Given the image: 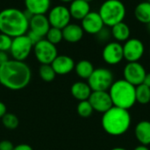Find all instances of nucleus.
<instances>
[{"instance_id":"obj_34","label":"nucleus","mask_w":150,"mask_h":150,"mask_svg":"<svg viewBox=\"0 0 150 150\" xmlns=\"http://www.w3.org/2000/svg\"><path fill=\"white\" fill-rule=\"evenodd\" d=\"M13 150H33V149L28 144L21 143V144H18L17 146H14Z\"/></svg>"},{"instance_id":"obj_42","label":"nucleus","mask_w":150,"mask_h":150,"mask_svg":"<svg viewBox=\"0 0 150 150\" xmlns=\"http://www.w3.org/2000/svg\"><path fill=\"white\" fill-rule=\"evenodd\" d=\"M148 26H149V32H150V24H149V25H148Z\"/></svg>"},{"instance_id":"obj_27","label":"nucleus","mask_w":150,"mask_h":150,"mask_svg":"<svg viewBox=\"0 0 150 150\" xmlns=\"http://www.w3.org/2000/svg\"><path fill=\"white\" fill-rule=\"evenodd\" d=\"M1 120L4 127L8 130H15L19 124L18 117L11 112H6Z\"/></svg>"},{"instance_id":"obj_40","label":"nucleus","mask_w":150,"mask_h":150,"mask_svg":"<svg viewBox=\"0 0 150 150\" xmlns=\"http://www.w3.org/2000/svg\"><path fill=\"white\" fill-rule=\"evenodd\" d=\"M61 2H62V3H71L72 1H74V0H60Z\"/></svg>"},{"instance_id":"obj_8","label":"nucleus","mask_w":150,"mask_h":150,"mask_svg":"<svg viewBox=\"0 0 150 150\" xmlns=\"http://www.w3.org/2000/svg\"><path fill=\"white\" fill-rule=\"evenodd\" d=\"M33 53L40 64H51L58 55L56 46L46 39H42L33 46Z\"/></svg>"},{"instance_id":"obj_30","label":"nucleus","mask_w":150,"mask_h":150,"mask_svg":"<svg viewBox=\"0 0 150 150\" xmlns=\"http://www.w3.org/2000/svg\"><path fill=\"white\" fill-rule=\"evenodd\" d=\"M11 42H12L11 37L0 33V51L6 52V53L10 51Z\"/></svg>"},{"instance_id":"obj_11","label":"nucleus","mask_w":150,"mask_h":150,"mask_svg":"<svg viewBox=\"0 0 150 150\" xmlns=\"http://www.w3.org/2000/svg\"><path fill=\"white\" fill-rule=\"evenodd\" d=\"M146 74L145 68L139 62H127L123 70L124 79L135 87L143 83Z\"/></svg>"},{"instance_id":"obj_31","label":"nucleus","mask_w":150,"mask_h":150,"mask_svg":"<svg viewBox=\"0 0 150 150\" xmlns=\"http://www.w3.org/2000/svg\"><path fill=\"white\" fill-rule=\"evenodd\" d=\"M96 35L98 36V38L99 40L105 41V40H108L110 39V37L112 36V33H111V31L108 30V29H106L105 26V27H104L98 34H96Z\"/></svg>"},{"instance_id":"obj_44","label":"nucleus","mask_w":150,"mask_h":150,"mask_svg":"<svg viewBox=\"0 0 150 150\" xmlns=\"http://www.w3.org/2000/svg\"><path fill=\"white\" fill-rule=\"evenodd\" d=\"M149 55H150V48H149Z\"/></svg>"},{"instance_id":"obj_7","label":"nucleus","mask_w":150,"mask_h":150,"mask_svg":"<svg viewBox=\"0 0 150 150\" xmlns=\"http://www.w3.org/2000/svg\"><path fill=\"white\" fill-rule=\"evenodd\" d=\"M33 49V44L25 33L24 35L12 38V42L9 52L12 59L24 62L30 55Z\"/></svg>"},{"instance_id":"obj_38","label":"nucleus","mask_w":150,"mask_h":150,"mask_svg":"<svg viewBox=\"0 0 150 150\" xmlns=\"http://www.w3.org/2000/svg\"><path fill=\"white\" fill-rule=\"evenodd\" d=\"M134 150H149V149L148 148V146H144V145H140L136 148H134Z\"/></svg>"},{"instance_id":"obj_2","label":"nucleus","mask_w":150,"mask_h":150,"mask_svg":"<svg viewBox=\"0 0 150 150\" xmlns=\"http://www.w3.org/2000/svg\"><path fill=\"white\" fill-rule=\"evenodd\" d=\"M29 19L25 12L16 8H6L0 11V33L11 38L28 32Z\"/></svg>"},{"instance_id":"obj_24","label":"nucleus","mask_w":150,"mask_h":150,"mask_svg":"<svg viewBox=\"0 0 150 150\" xmlns=\"http://www.w3.org/2000/svg\"><path fill=\"white\" fill-rule=\"evenodd\" d=\"M94 66L93 64L88 61V60H81L75 65L74 70L76 71V74L82 79H88L92 72L94 71Z\"/></svg>"},{"instance_id":"obj_32","label":"nucleus","mask_w":150,"mask_h":150,"mask_svg":"<svg viewBox=\"0 0 150 150\" xmlns=\"http://www.w3.org/2000/svg\"><path fill=\"white\" fill-rule=\"evenodd\" d=\"M26 34H27L28 38L30 39V40L32 41V43L33 44V46H34L36 43H38L40 40H41L43 39L42 37H40V35H38L37 33H33V32H32V31H30V30L26 33Z\"/></svg>"},{"instance_id":"obj_13","label":"nucleus","mask_w":150,"mask_h":150,"mask_svg":"<svg viewBox=\"0 0 150 150\" xmlns=\"http://www.w3.org/2000/svg\"><path fill=\"white\" fill-rule=\"evenodd\" d=\"M88 101L94 111L101 113H105L113 106L108 91H92Z\"/></svg>"},{"instance_id":"obj_22","label":"nucleus","mask_w":150,"mask_h":150,"mask_svg":"<svg viewBox=\"0 0 150 150\" xmlns=\"http://www.w3.org/2000/svg\"><path fill=\"white\" fill-rule=\"evenodd\" d=\"M111 33L118 42H125L130 39L131 30L128 25L122 21L111 27Z\"/></svg>"},{"instance_id":"obj_28","label":"nucleus","mask_w":150,"mask_h":150,"mask_svg":"<svg viewBox=\"0 0 150 150\" xmlns=\"http://www.w3.org/2000/svg\"><path fill=\"white\" fill-rule=\"evenodd\" d=\"M45 37H46V40H47L49 42L56 46L63 40L62 30L59 28H55V27H50Z\"/></svg>"},{"instance_id":"obj_18","label":"nucleus","mask_w":150,"mask_h":150,"mask_svg":"<svg viewBox=\"0 0 150 150\" xmlns=\"http://www.w3.org/2000/svg\"><path fill=\"white\" fill-rule=\"evenodd\" d=\"M84 34V31L82 26L77 24L69 23L62 29L63 40L69 43H76L80 41Z\"/></svg>"},{"instance_id":"obj_36","label":"nucleus","mask_w":150,"mask_h":150,"mask_svg":"<svg viewBox=\"0 0 150 150\" xmlns=\"http://www.w3.org/2000/svg\"><path fill=\"white\" fill-rule=\"evenodd\" d=\"M7 112V107L5 104L2 101H0V119L3 118V116Z\"/></svg>"},{"instance_id":"obj_37","label":"nucleus","mask_w":150,"mask_h":150,"mask_svg":"<svg viewBox=\"0 0 150 150\" xmlns=\"http://www.w3.org/2000/svg\"><path fill=\"white\" fill-rule=\"evenodd\" d=\"M143 83L150 88V72L149 73H147V74H146V76H145V78H144Z\"/></svg>"},{"instance_id":"obj_29","label":"nucleus","mask_w":150,"mask_h":150,"mask_svg":"<svg viewBox=\"0 0 150 150\" xmlns=\"http://www.w3.org/2000/svg\"><path fill=\"white\" fill-rule=\"evenodd\" d=\"M76 112L78 115L82 118H89L92 115L94 110L88 100L79 101L76 106Z\"/></svg>"},{"instance_id":"obj_26","label":"nucleus","mask_w":150,"mask_h":150,"mask_svg":"<svg viewBox=\"0 0 150 150\" xmlns=\"http://www.w3.org/2000/svg\"><path fill=\"white\" fill-rule=\"evenodd\" d=\"M39 76L44 82L50 83L54 80L56 74L51 64H40L39 69Z\"/></svg>"},{"instance_id":"obj_5","label":"nucleus","mask_w":150,"mask_h":150,"mask_svg":"<svg viewBox=\"0 0 150 150\" xmlns=\"http://www.w3.org/2000/svg\"><path fill=\"white\" fill-rule=\"evenodd\" d=\"M98 13L105 25L112 27L124 20L127 9L124 3L120 0H105L101 4Z\"/></svg>"},{"instance_id":"obj_6","label":"nucleus","mask_w":150,"mask_h":150,"mask_svg":"<svg viewBox=\"0 0 150 150\" xmlns=\"http://www.w3.org/2000/svg\"><path fill=\"white\" fill-rule=\"evenodd\" d=\"M113 74L106 68L95 69L87 79L92 91H108L113 83Z\"/></svg>"},{"instance_id":"obj_41","label":"nucleus","mask_w":150,"mask_h":150,"mask_svg":"<svg viewBox=\"0 0 150 150\" xmlns=\"http://www.w3.org/2000/svg\"><path fill=\"white\" fill-rule=\"evenodd\" d=\"M83 1H85V2H87V3H91V2L93 1V0H83Z\"/></svg>"},{"instance_id":"obj_16","label":"nucleus","mask_w":150,"mask_h":150,"mask_svg":"<svg viewBox=\"0 0 150 150\" xmlns=\"http://www.w3.org/2000/svg\"><path fill=\"white\" fill-rule=\"evenodd\" d=\"M48 18L46 15H33L29 19V30L40 37H45L50 28Z\"/></svg>"},{"instance_id":"obj_25","label":"nucleus","mask_w":150,"mask_h":150,"mask_svg":"<svg viewBox=\"0 0 150 150\" xmlns=\"http://www.w3.org/2000/svg\"><path fill=\"white\" fill-rule=\"evenodd\" d=\"M135 99L141 105H147L150 102V88L142 83L135 87Z\"/></svg>"},{"instance_id":"obj_17","label":"nucleus","mask_w":150,"mask_h":150,"mask_svg":"<svg viewBox=\"0 0 150 150\" xmlns=\"http://www.w3.org/2000/svg\"><path fill=\"white\" fill-rule=\"evenodd\" d=\"M51 0H25V11L32 15H45L49 11Z\"/></svg>"},{"instance_id":"obj_15","label":"nucleus","mask_w":150,"mask_h":150,"mask_svg":"<svg viewBox=\"0 0 150 150\" xmlns=\"http://www.w3.org/2000/svg\"><path fill=\"white\" fill-rule=\"evenodd\" d=\"M75 65L76 63L74 60L70 56L65 54L57 55L51 63V66L53 67L55 74L60 76L68 75L72 72L75 69Z\"/></svg>"},{"instance_id":"obj_1","label":"nucleus","mask_w":150,"mask_h":150,"mask_svg":"<svg viewBox=\"0 0 150 150\" xmlns=\"http://www.w3.org/2000/svg\"><path fill=\"white\" fill-rule=\"evenodd\" d=\"M31 78V69L25 62L9 59L0 65V84L8 90L25 89L29 84Z\"/></svg>"},{"instance_id":"obj_4","label":"nucleus","mask_w":150,"mask_h":150,"mask_svg":"<svg viewBox=\"0 0 150 150\" xmlns=\"http://www.w3.org/2000/svg\"><path fill=\"white\" fill-rule=\"evenodd\" d=\"M113 106L129 110L136 103L135 86L125 79H119L112 84L108 91Z\"/></svg>"},{"instance_id":"obj_20","label":"nucleus","mask_w":150,"mask_h":150,"mask_svg":"<svg viewBox=\"0 0 150 150\" xmlns=\"http://www.w3.org/2000/svg\"><path fill=\"white\" fill-rule=\"evenodd\" d=\"M71 95L78 101H84L88 100L92 91L88 84V83L78 81L74 83L70 88Z\"/></svg>"},{"instance_id":"obj_10","label":"nucleus","mask_w":150,"mask_h":150,"mask_svg":"<svg viewBox=\"0 0 150 150\" xmlns=\"http://www.w3.org/2000/svg\"><path fill=\"white\" fill-rule=\"evenodd\" d=\"M122 46L124 59L128 62H139L144 54L145 47L143 42L139 39L130 38Z\"/></svg>"},{"instance_id":"obj_3","label":"nucleus","mask_w":150,"mask_h":150,"mask_svg":"<svg viewBox=\"0 0 150 150\" xmlns=\"http://www.w3.org/2000/svg\"><path fill=\"white\" fill-rule=\"evenodd\" d=\"M101 124L103 129L110 135L124 134L131 126V115L128 110L112 106L103 113Z\"/></svg>"},{"instance_id":"obj_39","label":"nucleus","mask_w":150,"mask_h":150,"mask_svg":"<svg viewBox=\"0 0 150 150\" xmlns=\"http://www.w3.org/2000/svg\"><path fill=\"white\" fill-rule=\"evenodd\" d=\"M111 150H127V149H124V148L118 147V148H114V149H111Z\"/></svg>"},{"instance_id":"obj_19","label":"nucleus","mask_w":150,"mask_h":150,"mask_svg":"<svg viewBox=\"0 0 150 150\" xmlns=\"http://www.w3.org/2000/svg\"><path fill=\"white\" fill-rule=\"evenodd\" d=\"M69 10L71 18L76 20H82L91 11V6L90 3L83 0H74L70 3Z\"/></svg>"},{"instance_id":"obj_21","label":"nucleus","mask_w":150,"mask_h":150,"mask_svg":"<svg viewBox=\"0 0 150 150\" xmlns=\"http://www.w3.org/2000/svg\"><path fill=\"white\" fill-rule=\"evenodd\" d=\"M134 134L137 141L141 143V145H150V121H140L135 127Z\"/></svg>"},{"instance_id":"obj_12","label":"nucleus","mask_w":150,"mask_h":150,"mask_svg":"<svg viewBox=\"0 0 150 150\" xmlns=\"http://www.w3.org/2000/svg\"><path fill=\"white\" fill-rule=\"evenodd\" d=\"M102 57L109 65L119 64L124 59L123 46L118 41L108 42L102 51Z\"/></svg>"},{"instance_id":"obj_14","label":"nucleus","mask_w":150,"mask_h":150,"mask_svg":"<svg viewBox=\"0 0 150 150\" xmlns=\"http://www.w3.org/2000/svg\"><path fill=\"white\" fill-rule=\"evenodd\" d=\"M81 26L84 33L89 34H98L105 25L98 11H90L82 20Z\"/></svg>"},{"instance_id":"obj_35","label":"nucleus","mask_w":150,"mask_h":150,"mask_svg":"<svg viewBox=\"0 0 150 150\" xmlns=\"http://www.w3.org/2000/svg\"><path fill=\"white\" fill-rule=\"evenodd\" d=\"M9 60V56L7 54L6 52H3L0 51V65L4 64V62H6Z\"/></svg>"},{"instance_id":"obj_23","label":"nucleus","mask_w":150,"mask_h":150,"mask_svg":"<svg viewBox=\"0 0 150 150\" xmlns=\"http://www.w3.org/2000/svg\"><path fill=\"white\" fill-rule=\"evenodd\" d=\"M134 16L136 19L142 23L149 25L150 24V3L148 1L138 4L134 9Z\"/></svg>"},{"instance_id":"obj_43","label":"nucleus","mask_w":150,"mask_h":150,"mask_svg":"<svg viewBox=\"0 0 150 150\" xmlns=\"http://www.w3.org/2000/svg\"><path fill=\"white\" fill-rule=\"evenodd\" d=\"M147 1H148V2H149V3H150V0H147Z\"/></svg>"},{"instance_id":"obj_9","label":"nucleus","mask_w":150,"mask_h":150,"mask_svg":"<svg viewBox=\"0 0 150 150\" xmlns=\"http://www.w3.org/2000/svg\"><path fill=\"white\" fill-rule=\"evenodd\" d=\"M47 18L51 27L62 30L70 23L72 18L68 7L64 5H56L49 10Z\"/></svg>"},{"instance_id":"obj_33","label":"nucleus","mask_w":150,"mask_h":150,"mask_svg":"<svg viewBox=\"0 0 150 150\" xmlns=\"http://www.w3.org/2000/svg\"><path fill=\"white\" fill-rule=\"evenodd\" d=\"M14 145L8 140H3L0 142V150H13Z\"/></svg>"}]
</instances>
